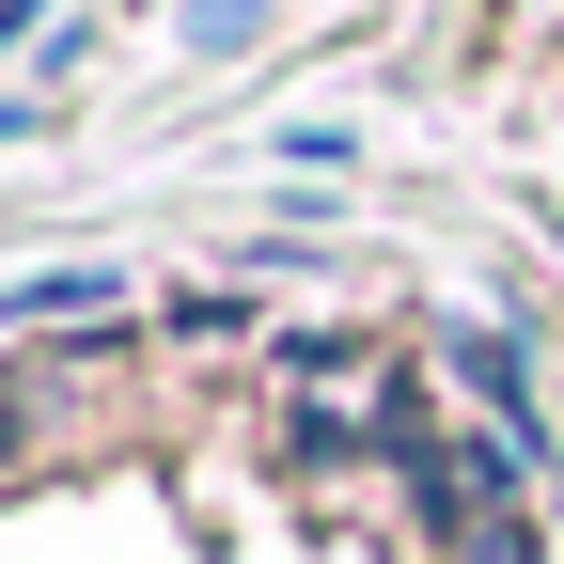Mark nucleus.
<instances>
[{"label":"nucleus","mask_w":564,"mask_h":564,"mask_svg":"<svg viewBox=\"0 0 564 564\" xmlns=\"http://www.w3.org/2000/svg\"><path fill=\"white\" fill-rule=\"evenodd\" d=\"M32 314H110V267H32V282H0V329H32Z\"/></svg>","instance_id":"nucleus-1"},{"label":"nucleus","mask_w":564,"mask_h":564,"mask_svg":"<svg viewBox=\"0 0 564 564\" xmlns=\"http://www.w3.org/2000/svg\"><path fill=\"white\" fill-rule=\"evenodd\" d=\"M282 455H299V470H345V455H377V440H361L345 408H299V423H282Z\"/></svg>","instance_id":"nucleus-2"},{"label":"nucleus","mask_w":564,"mask_h":564,"mask_svg":"<svg viewBox=\"0 0 564 564\" xmlns=\"http://www.w3.org/2000/svg\"><path fill=\"white\" fill-rule=\"evenodd\" d=\"M251 17H267V0H173V32H188V47H236Z\"/></svg>","instance_id":"nucleus-3"},{"label":"nucleus","mask_w":564,"mask_h":564,"mask_svg":"<svg viewBox=\"0 0 564 564\" xmlns=\"http://www.w3.org/2000/svg\"><path fill=\"white\" fill-rule=\"evenodd\" d=\"M455 564H549V549H533V518H486V533H470Z\"/></svg>","instance_id":"nucleus-4"},{"label":"nucleus","mask_w":564,"mask_h":564,"mask_svg":"<svg viewBox=\"0 0 564 564\" xmlns=\"http://www.w3.org/2000/svg\"><path fill=\"white\" fill-rule=\"evenodd\" d=\"M32 32H63V17H47V0H0V63H17Z\"/></svg>","instance_id":"nucleus-5"},{"label":"nucleus","mask_w":564,"mask_h":564,"mask_svg":"<svg viewBox=\"0 0 564 564\" xmlns=\"http://www.w3.org/2000/svg\"><path fill=\"white\" fill-rule=\"evenodd\" d=\"M32 126H47V95H0V141H32Z\"/></svg>","instance_id":"nucleus-6"},{"label":"nucleus","mask_w":564,"mask_h":564,"mask_svg":"<svg viewBox=\"0 0 564 564\" xmlns=\"http://www.w3.org/2000/svg\"><path fill=\"white\" fill-rule=\"evenodd\" d=\"M0 455H17V408H0Z\"/></svg>","instance_id":"nucleus-7"}]
</instances>
